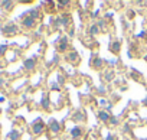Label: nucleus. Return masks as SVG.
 I'll list each match as a JSON object with an SVG mask.
<instances>
[{
    "label": "nucleus",
    "instance_id": "nucleus-8",
    "mask_svg": "<svg viewBox=\"0 0 147 140\" xmlns=\"http://www.w3.org/2000/svg\"><path fill=\"white\" fill-rule=\"evenodd\" d=\"M66 61L71 62V64H77V62L80 61V55H78V52H75V51L69 52V53L66 55Z\"/></svg>",
    "mask_w": 147,
    "mask_h": 140
},
{
    "label": "nucleus",
    "instance_id": "nucleus-27",
    "mask_svg": "<svg viewBox=\"0 0 147 140\" xmlns=\"http://www.w3.org/2000/svg\"><path fill=\"white\" fill-rule=\"evenodd\" d=\"M143 104H144V106H146V107H147V98H146V100H144V101H143Z\"/></svg>",
    "mask_w": 147,
    "mask_h": 140
},
{
    "label": "nucleus",
    "instance_id": "nucleus-12",
    "mask_svg": "<svg viewBox=\"0 0 147 140\" xmlns=\"http://www.w3.org/2000/svg\"><path fill=\"white\" fill-rule=\"evenodd\" d=\"M98 118H100V120H102V123H108V121H110V118H111V116H110L107 111H104V110H102V111H100V113H98Z\"/></svg>",
    "mask_w": 147,
    "mask_h": 140
},
{
    "label": "nucleus",
    "instance_id": "nucleus-23",
    "mask_svg": "<svg viewBox=\"0 0 147 140\" xmlns=\"http://www.w3.org/2000/svg\"><path fill=\"white\" fill-rule=\"evenodd\" d=\"M69 3L68 2H58V6H59V9H63L65 6H68Z\"/></svg>",
    "mask_w": 147,
    "mask_h": 140
},
{
    "label": "nucleus",
    "instance_id": "nucleus-17",
    "mask_svg": "<svg viewBox=\"0 0 147 140\" xmlns=\"http://www.w3.org/2000/svg\"><path fill=\"white\" fill-rule=\"evenodd\" d=\"M101 30H100V26L98 25H92L91 28H90V35H92V36H95V35H98Z\"/></svg>",
    "mask_w": 147,
    "mask_h": 140
},
{
    "label": "nucleus",
    "instance_id": "nucleus-19",
    "mask_svg": "<svg viewBox=\"0 0 147 140\" xmlns=\"http://www.w3.org/2000/svg\"><path fill=\"white\" fill-rule=\"evenodd\" d=\"M131 77H133L134 80H141V74L137 72V71H133V72H131Z\"/></svg>",
    "mask_w": 147,
    "mask_h": 140
},
{
    "label": "nucleus",
    "instance_id": "nucleus-30",
    "mask_svg": "<svg viewBox=\"0 0 147 140\" xmlns=\"http://www.w3.org/2000/svg\"><path fill=\"white\" fill-rule=\"evenodd\" d=\"M146 123H147V121H146Z\"/></svg>",
    "mask_w": 147,
    "mask_h": 140
},
{
    "label": "nucleus",
    "instance_id": "nucleus-3",
    "mask_svg": "<svg viewBox=\"0 0 147 140\" xmlns=\"http://www.w3.org/2000/svg\"><path fill=\"white\" fill-rule=\"evenodd\" d=\"M68 46H69L68 36H63V38H61V39H59V42H58V45H56V51H58V52H61V53H63V52H66V51H68Z\"/></svg>",
    "mask_w": 147,
    "mask_h": 140
},
{
    "label": "nucleus",
    "instance_id": "nucleus-20",
    "mask_svg": "<svg viewBox=\"0 0 147 140\" xmlns=\"http://www.w3.org/2000/svg\"><path fill=\"white\" fill-rule=\"evenodd\" d=\"M113 77H114V71H108V72L105 74V80H107V81L113 80Z\"/></svg>",
    "mask_w": 147,
    "mask_h": 140
},
{
    "label": "nucleus",
    "instance_id": "nucleus-25",
    "mask_svg": "<svg viewBox=\"0 0 147 140\" xmlns=\"http://www.w3.org/2000/svg\"><path fill=\"white\" fill-rule=\"evenodd\" d=\"M107 140H115V136H113V134H110V136L107 137Z\"/></svg>",
    "mask_w": 147,
    "mask_h": 140
},
{
    "label": "nucleus",
    "instance_id": "nucleus-28",
    "mask_svg": "<svg viewBox=\"0 0 147 140\" xmlns=\"http://www.w3.org/2000/svg\"><path fill=\"white\" fill-rule=\"evenodd\" d=\"M144 61H146V62H147V55H146V56H144Z\"/></svg>",
    "mask_w": 147,
    "mask_h": 140
},
{
    "label": "nucleus",
    "instance_id": "nucleus-11",
    "mask_svg": "<svg viewBox=\"0 0 147 140\" xmlns=\"http://www.w3.org/2000/svg\"><path fill=\"white\" fill-rule=\"evenodd\" d=\"M120 48H121V43L118 42V41H113L111 43H110V51H111V53H118L120 52Z\"/></svg>",
    "mask_w": 147,
    "mask_h": 140
},
{
    "label": "nucleus",
    "instance_id": "nucleus-2",
    "mask_svg": "<svg viewBox=\"0 0 147 140\" xmlns=\"http://www.w3.org/2000/svg\"><path fill=\"white\" fill-rule=\"evenodd\" d=\"M32 131H33V134H42L43 131H45V123L40 120V118H38L33 124H32Z\"/></svg>",
    "mask_w": 147,
    "mask_h": 140
},
{
    "label": "nucleus",
    "instance_id": "nucleus-13",
    "mask_svg": "<svg viewBox=\"0 0 147 140\" xmlns=\"http://www.w3.org/2000/svg\"><path fill=\"white\" fill-rule=\"evenodd\" d=\"M40 106H42V108L49 110V107H51V100H49L48 95H43V98H42V101H40Z\"/></svg>",
    "mask_w": 147,
    "mask_h": 140
},
{
    "label": "nucleus",
    "instance_id": "nucleus-26",
    "mask_svg": "<svg viewBox=\"0 0 147 140\" xmlns=\"http://www.w3.org/2000/svg\"><path fill=\"white\" fill-rule=\"evenodd\" d=\"M128 16H130V18H133V16H134V12H131V10H130V12H128Z\"/></svg>",
    "mask_w": 147,
    "mask_h": 140
},
{
    "label": "nucleus",
    "instance_id": "nucleus-29",
    "mask_svg": "<svg viewBox=\"0 0 147 140\" xmlns=\"http://www.w3.org/2000/svg\"><path fill=\"white\" fill-rule=\"evenodd\" d=\"M0 133H2V131H0Z\"/></svg>",
    "mask_w": 147,
    "mask_h": 140
},
{
    "label": "nucleus",
    "instance_id": "nucleus-24",
    "mask_svg": "<svg viewBox=\"0 0 147 140\" xmlns=\"http://www.w3.org/2000/svg\"><path fill=\"white\" fill-rule=\"evenodd\" d=\"M51 87H52V90H59V85L58 84H52Z\"/></svg>",
    "mask_w": 147,
    "mask_h": 140
},
{
    "label": "nucleus",
    "instance_id": "nucleus-5",
    "mask_svg": "<svg viewBox=\"0 0 147 140\" xmlns=\"http://www.w3.org/2000/svg\"><path fill=\"white\" fill-rule=\"evenodd\" d=\"M68 23H71V15H68V13H63L62 16L56 18V20H55V25H56V26H58V25L66 26Z\"/></svg>",
    "mask_w": 147,
    "mask_h": 140
},
{
    "label": "nucleus",
    "instance_id": "nucleus-18",
    "mask_svg": "<svg viewBox=\"0 0 147 140\" xmlns=\"http://www.w3.org/2000/svg\"><path fill=\"white\" fill-rule=\"evenodd\" d=\"M74 118H75V120H77V121H78V120H81V121H82V120H84V118H85V117H84V113H82V111H81V113H77V114H75V116H74Z\"/></svg>",
    "mask_w": 147,
    "mask_h": 140
},
{
    "label": "nucleus",
    "instance_id": "nucleus-6",
    "mask_svg": "<svg viewBox=\"0 0 147 140\" xmlns=\"http://www.w3.org/2000/svg\"><path fill=\"white\" fill-rule=\"evenodd\" d=\"M90 64H91V66H92V68H95V69H101V68L104 66L105 61H104L102 58H98V56H95V58H94V59H92Z\"/></svg>",
    "mask_w": 147,
    "mask_h": 140
},
{
    "label": "nucleus",
    "instance_id": "nucleus-15",
    "mask_svg": "<svg viewBox=\"0 0 147 140\" xmlns=\"http://www.w3.org/2000/svg\"><path fill=\"white\" fill-rule=\"evenodd\" d=\"M2 7H3L5 10L10 12V10H13V7H15V2H2Z\"/></svg>",
    "mask_w": 147,
    "mask_h": 140
},
{
    "label": "nucleus",
    "instance_id": "nucleus-10",
    "mask_svg": "<svg viewBox=\"0 0 147 140\" xmlns=\"http://www.w3.org/2000/svg\"><path fill=\"white\" fill-rule=\"evenodd\" d=\"M48 126H49V130L52 133H59L61 131V123H58L56 120H51Z\"/></svg>",
    "mask_w": 147,
    "mask_h": 140
},
{
    "label": "nucleus",
    "instance_id": "nucleus-22",
    "mask_svg": "<svg viewBox=\"0 0 147 140\" xmlns=\"http://www.w3.org/2000/svg\"><path fill=\"white\" fill-rule=\"evenodd\" d=\"M110 124L117 126V124H118V118H117V117H111V118H110Z\"/></svg>",
    "mask_w": 147,
    "mask_h": 140
},
{
    "label": "nucleus",
    "instance_id": "nucleus-16",
    "mask_svg": "<svg viewBox=\"0 0 147 140\" xmlns=\"http://www.w3.org/2000/svg\"><path fill=\"white\" fill-rule=\"evenodd\" d=\"M20 137H22V134H20L18 130H12V131L9 133V139H10V140H20Z\"/></svg>",
    "mask_w": 147,
    "mask_h": 140
},
{
    "label": "nucleus",
    "instance_id": "nucleus-21",
    "mask_svg": "<svg viewBox=\"0 0 147 140\" xmlns=\"http://www.w3.org/2000/svg\"><path fill=\"white\" fill-rule=\"evenodd\" d=\"M6 51H7V46H6V45H2V46H0V56L5 55V53H6Z\"/></svg>",
    "mask_w": 147,
    "mask_h": 140
},
{
    "label": "nucleus",
    "instance_id": "nucleus-1",
    "mask_svg": "<svg viewBox=\"0 0 147 140\" xmlns=\"http://www.w3.org/2000/svg\"><path fill=\"white\" fill-rule=\"evenodd\" d=\"M2 32H3V35H6V36H15V35L19 32V28H18L15 23H7V25H5V26L2 28Z\"/></svg>",
    "mask_w": 147,
    "mask_h": 140
},
{
    "label": "nucleus",
    "instance_id": "nucleus-9",
    "mask_svg": "<svg viewBox=\"0 0 147 140\" xmlns=\"http://www.w3.org/2000/svg\"><path fill=\"white\" fill-rule=\"evenodd\" d=\"M23 65H25V69H28V71H33V69L36 68V59L29 58V59H26L23 62Z\"/></svg>",
    "mask_w": 147,
    "mask_h": 140
},
{
    "label": "nucleus",
    "instance_id": "nucleus-7",
    "mask_svg": "<svg viewBox=\"0 0 147 140\" xmlns=\"http://www.w3.org/2000/svg\"><path fill=\"white\" fill-rule=\"evenodd\" d=\"M82 129L80 127V126H77V127H74L72 130H71V137L72 139H75V140H78V139H81L82 137Z\"/></svg>",
    "mask_w": 147,
    "mask_h": 140
},
{
    "label": "nucleus",
    "instance_id": "nucleus-14",
    "mask_svg": "<svg viewBox=\"0 0 147 140\" xmlns=\"http://www.w3.org/2000/svg\"><path fill=\"white\" fill-rule=\"evenodd\" d=\"M32 19H35V20H39L40 19V12L38 10V9H32V10H29V13H28Z\"/></svg>",
    "mask_w": 147,
    "mask_h": 140
},
{
    "label": "nucleus",
    "instance_id": "nucleus-4",
    "mask_svg": "<svg viewBox=\"0 0 147 140\" xmlns=\"http://www.w3.org/2000/svg\"><path fill=\"white\" fill-rule=\"evenodd\" d=\"M22 26H23L25 29H33V28L36 26V20L32 19L30 16H26V18L22 19Z\"/></svg>",
    "mask_w": 147,
    "mask_h": 140
}]
</instances>
